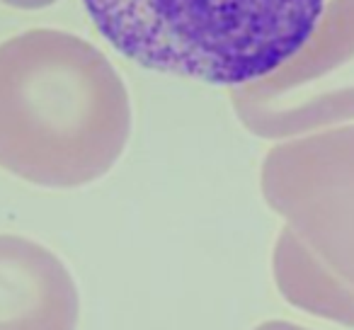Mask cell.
I'll use <instances>...</instances> for the list:
<instances>
[{"label": "cell", "mask_w": 354, "mask_h": 330, "mask_svg": "<svg viewBox=\"0 0 354 330\" xmlns=\"http://www.w3.org/2000/svg\"><path fill=\"white\" fill-rule=\"evenodd\" d=\"M78 315L68 267L37 241L0 233V330H75Z\"/></svg>", "instance_id": "5b68a950"}, {"label": "cell", "mask_w": 354, "mask_h": 330, "mask_svg": "<svg viewBox=\"0 0 354 330\" xmlns=\"http://www.w3.org/2000/svg\"><path fill=\"white\" fill-rule=\"evenodd\" d=\"M10 8H17V10H41V8H49L59 0H0Z\"/></svg>", "instance_id": "8992f818"}, {"label": "cell", "mask_w": 354, "mask_h": 330, "mask_svg": "<svg viewBox=\"0 0 354 330\" xmlns=\"http://www.w3.org/2000/svg\"><path fill=\"white\" fill-rule=\"evenodd\" d=\"M255 330H308V328H301V325L289 323V320H267V323L257 325Z\"/></svg>", "instance_id": "52a82bcc"}, {"label": "cell", "mask_w": 354, "mask_h": 330, "mask_svg": "<svg viewBox=\"0 0 354 330\" xmlns=\"http://www.w3.org/2000/svg\"><path fill=\"white\" fill-rule=\"evenodd\" d=\"M265 202L286 219L272 270L296 309L354 328V127L274 146L262 161Z\"/></svg>", "instance_id": "3957f363"}, {"label": "cell", "mask_w": 354, "mask_h": 330, "mask_svg": "<svg viewBox=\"0 0 354 330\" xmlns=\"http://www.w3.org/2000/svg\"><path fill=\"white\" fill-rule=\"evenodd\" d=\"M131 136V100L112 61L61 30L0 44V168L73 190L104 178Z\"/></svg>", "instance_id": "6da1fadb"}, {"label": "cell", "mask_w": 354, "mask_h": 330, "mask_svg": "<svg viewBox=\"0 0 354 330\" xmlns=\"http://www.w3.org/2000/svg\"><path fill=\"white\" fill-rule=\"evenodd\" d=\"M129 61L209 85L255 83L306 44L325 0H83Z\"/></svg>", "instance_id": "7a4b0ae2"}, {"label": "cell", "mask_w": 354, "mask_h": 330, "mask_svg": "<svg viewBox=\"0 0 354 330\" xmlns=\"http://www.w3.org/2000/svg\"><path fill=\"white\" fill-rule=\"evenodd\" d=\"M231 102L262 138L354 119V0H330L306 44L274 73L233 88Z\"/></svg>", "instance_id": "277c9868"}]
</instances>
